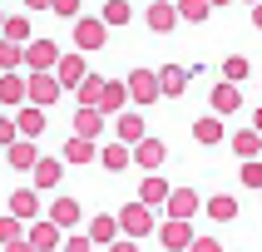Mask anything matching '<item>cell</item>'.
Wrapping results in <instances>:
<instances>
[{"label":"cell","instance_id":"6da1fadb","mask_svg":"<svg viewBox=\"0 0 262 252\" xmlns=\"http://www.w3.org/2000/svg\"><path fill=\"white\" fill-rule=\"evenodd\" d=\"M119 227H124V237L144 242V237H154V233H159L163 222H159V213H154L148 203H139V198H134V203H124V208H119Z\"/></svg>","mask_w":262,"mask_h":252},{"label":"cell","instance_id":"7a4b0ae2","mask_svg":"<svg viewBox=\"0 0 262 252\" xmlns=\"http://www.w3.org/2000/svg\"><path fill=\"white\" fill-rule=\"evenodd\" d=\"M70 35H74V50H79V55H94V50L109 44V25H104V15H79V20L70 25Z\"/></svg>","mask_w":262,"mask_h":252},{"label":"cell","instance_id":"3957f363","mask_svg":"<svg viewBox=\"0 0 262 252\" xmlns=\"http://www.w3.org/2000/svg\"><path fill=\"white\" fill-rule=\"evenodd\" d=\"M59 59H64V55H59V44L50 40V35H40V40L25 44V70H30V74H55Z\"/></svg>","mask_w":262,"mask_h":252},{"label":"cell","instance_id":"277c9868","mask_svg":"<svg viewBox=\"0 0 262 252\" xmlns=\"http://www.w3.org/2000/svg\"><path fill=\"white\" fill-rule=\"evenodd\" d=\"M64 227H59V222H50V218H35L30 222V247L35 252H64Z\"/></svg>","mask_w":262,"mask_h":252},{"label":"cell","instance_id":"5b68a950","mask_svg":"<svg viewBox=\"0 0 262 252\" xmlns=\"http://www.w3.org/2000/svg\"><path fill=\"white\" fill-rule=\"evenodd\" d=\"M193 242H198V227H193V222L168 218V222L159 227V247H163V252H188Z\"/></svg>","mask_w":262,"mask_h":252},{"label":"cell","instance_id":"8992f818","mask_svg":"<svg viewBox=\"0 0 262 252\" xmlns=\"http://www.w3.org/2000/svg\"><path fill=\"white\" fill-rule=\"evenodd\" d=\"M129 94H134V104H159V94H163L159 70H148V64L129 70Z\"/></svg>","mask_w":262,"mask_h":252},{"label":"cell","instance_id":"52a82bcc","mask_svg":"<svg viewBox=\"0 0 262 252\" xmlns=\"http://www.w3.org/2000/svg\"><path fill=\"white\" fill-rule=\"evenodd\" d=\"M99 148H104V144L70 133V139H64V148H59V158H64V163H74V168H84V163H99Z\"/></svg>","mask_w":262,"mask_h":252},{"label":"cell","instance_id":"ba28073f","mask_svg":"<svg viewBox=\"0 0 262 252\" xmlns=\"http://www.w3.org/2000/svg\"><path fill=\"white\" fill-rule=\"evenodd\" d=\"M84 233L94 237V247H114L119 237H124V227H119V218H114V213H94V218L84 222Z\"/></svg>","mask_w":262,"mask_h":252},{"label":"cell","instance_id":"9c48e42d","mask_svg":"<svg viewBox=\"0 0 262 252\" xmlns=\"http://www.w3.org/2000/svg\"><path fill=\"white\" fill-rule=\"evenodd\" d=\"M144 25L154 30V35H168V30H178L183 20H178V5H173V0H154V5L144 10Z\"/></svg>","mask_w":262,"mask_h":252},{"label":"cell","instance_id":"30bf717a","mask_svg":"<svg viewBox=\"0 0 262 252\" xmlns=\"http://www.w3.org/2000/svg\"><path fill=\"white\" fill-rule=\"evenodd\" d=\"M134 163H139L144 173H163V163H168V144H163V139H144V144H134Z\"/></svg>","mask_w":262,"mask_h":252},{"label":"cell","instance_id":"8fae6325","mask_svg":"<svg viewBox=\"0 0 262 252\" xmlns=\"http://www.w3.org/2000/svg\"><path fill=\"white\" fill-rule=\"evenodd\" d=\"M208 104H213V114H218V119L237 114V109H243V84H228V79H218V84H213V94H208Z\"/></svg>","mask_w":262,"mask_h":252},{"label":"cell","instance_id":"7c38bea8","mask_svg":"<svg viewBox=\"0 0 262 252\" xmlns=\"http://www.w3.org/2000/svg\"><path fill=\"white\" fill-rule=\"evenodd\" d=\"M45 218H50V222H59L64 233H79V222H84V208H79V198H55Z\"/></svg>","mask_w":262,"mask_h":252},{"label":"cell","instance_id":"4fadbf2b","mask_svg":"<svg viewBox=\"0 0 262 252\" xmlns=\"http://www.w3.org/2000/svg\"><path fill=\"white\" fill-rule=\"evenodd\" d=\"M114 139H119V144H144V139H148L144 114H139V109H124V114L114 119Z\"/></svg>","mask_w":262,"mask_h":252},{"label":"cell","instance_id":"5bb4252c","mask_svg":"<svg viewBox=\"0 0 262 252\" xmlns=\"http://www.w3.org/2000/svg\"><path fill=\"white\" fill-rule=\"evenodd\" d=\"M168 198H173V183L163 173H144V183H139V203L148 208H168Z\"/></svg>","mask_w":262,"mask_h":252},{"label":"cell","instance_id":"9a60e30c","mask_svg":"<svg viewBox=\"0 0 262 252\" xmlns=\"http://www.w3.org/2000/svg\"><path fill=\"white\" fill-rule=\"evenodd\" d=\"M64 94V84H59V74H30V104H40V109H50V104Z\"/></svg>","mask_w":262,"mask_h":252},{"label":"cell","instance_id":"2e32d148","mask_svg":"<svg viewBox=\"0 0 262 252\" xmlns=\"http://www.w3.org/2000/svg\"><path fill=\"white\" fill-rule=\"evenodd\" d=\"M45 153H40V144L35 139H20L15 148H5V163H10L15 173H35V163H40Z\"/></svg>","mask_w":262,"mask_h":252},{"label":"cell","instance_id":"e0dca14e","mask_svg":"<svg viewBox=\"0 0 262 252\" xmlns=\"http://www.w3.org/2000/svg\"><path fill=\"white\" fill-rule=\"evenodd\" d=\"M59 84H64V89H79V84H84V79H89V59L84 55H79V50H70V55H64V59H59Z\"/></svg>","mask_w":262,"mask_h":252},{"label":"cell","instance_id":"ac0fdd59","mask_svg":"<svg viewBox=\"0 0 262 252\" xmlns=\"http://www.w3.org/2000/svg\"><path fill=\"white\" fill-rule=\"evenodd\" d=\"M64 168H70L64 158H40V163H35V173H30V183H35L40 193H50V188L64 183Z\"/></svg>","mask_w":262,"mask_h":252},{"label":"cell","instance_id":"d6986e66","mask_svg":"<svg viewBox=\"0 0 262 252\" xmlns=\"http://www.w3.org/2000/svg\"><path fill=\"white\" fill-rule=\"evenodd\" d=\"M193 139H198L203 148H213V144H228V129H223L218 114H198L193 119Z\"/></svg>","mask_w":262,"mask_h":252},{"label":"cell","instance_id":"ffe728a7","mask_svg":"<svg viewBox=\"0 0 262 252\" xmlns=\"http://www.w3.org/2000/svg\"><path fill=\"white\" fill-rule=\"evenodd\" d=\"M104 89H109V79H104V74H89L84 84L74 89V109H99V104H104Z\"/></svg>","mask_w":262,"mask_h":252},{"label":"cell","instance_id":"44dd1931","mask_svg":"<svg viewBox=\"0 0 262 252\" xmlns=\"http://www.w3.org/2000/svg\"><path fill=\"white\" fill-rule=\"evenodd\" d=\"M15 124H20V139H40L50 114H45L40 104H25V109H15Z\"/></svg>","mask_w":262,"mask_h":252},{"label":"cell","instance_id":"7402d4cb","mask_svg":"<svg viewBox=\"0 0 262 252\" xmlns=\"http://www.w3.org/2000/svg\"><path fill=\"white\" fill-rule=\"evenodd\" d=\"M10 218H25V222L40 218V188H15L10 193Z\"/></svg>","mask_w":262,"mask_h":252},{"label":"cell","instance_id":"603a6c76","mask_svg":"<svg viewBox=\"0 0 262 252\" xmlns=\"http://www.w3.org/2000/svg\"><path fill=\"white\" fill-rule=\"evenodd\" d=\"M163 213L178 218V222H193V213H198V188H173V198H168Z\"/></svg>","mask_w":262,"mask_h":252},{"label":"cell","instance_id":"cb8c5ba5","mask_svg":"<svg viewBox=\"0 0 262 252\" xmlns=\"http://www.w3.org/2000/svg\"><path fill=\"white\" fill-rule=\"evenodd\" d=\"M124 104H134L129 79H109V89H104V104H99V109H104L109 119H119V114H124Z\"/></svg>","mask_w":262,"mask_h":252},{"label":"cell","instance_id":"d4e9b609","mask_svg":"<svg viewBox=\"0 0 262 252\" xmlns=\"http://www.w3.org/2000/svg\"><path fill=\"white\" fill-rule=\"evenodd\" d=\"M188 64H159V84H163V94H168V99H178V94H183V89H188Z\"/></svg>","mask_w":262,"mask_h":252},{"label":"cell","instance_id":"484cf974","mask_svg":"<svg viewBox=\"0 0 262 252\" xmlns=\"http://www.w3.org/2000/svg\"><path fill=\"white\" fill-rule=\"evenodd\" d=\"M0 104H30V79L20 70H15V74H0Z\"/></svg>","mask_w":262,"mask_h":252},{"label":"cell","instance_id":"4316f807","mask_svg":"<svg viewBox=\"0 0 262 252\" xmlns=\"http://www.w3.org/2000/svg\"><path fill=\"white\" fill-rule=\"evenodd\" d=\"M104 109H74V133H79V139H94V144H99V133H104Z\"/></svg>","mask_w":262,"mask_h":252},{"label":"cell","instance_id":"83f0119b","mask_svg":"<svg viewBox=\"0 0 262 252\" xmlns=\"http://www.w3.org/2000/svg\"><path fill=\"white\" fill-rule=\"evenodd\" d=\"M228 144H233V153L243 163H252V158H262V133L257 129H237L233 139H228Z\"/></svg>","mask_w":262,"mask_h":252},{"label":"cell","instance_id":"f1b7e54d","mask_svg":"<svg viewBox=\"0 0 262 252\" xmlns=\"http://www.w3.org/2000/svg\"><path fill=\"white\" fill-rule=\"evenodd\" d=\"M99 163L109 168V173H124V168L134 163V148H129V144H119V139H114V144H104V148H99Z\"/></svg>","mask_w":262,"mask_h":252},{"label":"cell","instance_id":"f546056e","mask_svg":"<svg viewBox=\"0 0 262 252\" xmlns=\"http://www.w3.org/2000/svg\"><path fill=\"white\" fill-rule=\"evenodd\" d=\"M0 40H10V44H30V40H35V30H30L25 15H5V20H0Z\"/></svg>","mask_w":262,"mask_h":252},{"label":"cell","instance_id":"4dcf8cb0","mask_svg":"<svg viewBox=\"0 0 262 252\" xmlns=\"http://www.w3.org/2000/svg\"><path fill=\"white\" fill-rule=\"evenodd\" d=\"M203 213H208L213 222H233V218H237V198H233V193H213V198L203 203Z\"/></svg>","mask_w":262,"mask_h":252},{"label":"cell","instance_id":"1f68e13d","mask_svg":"<svg viewBox=\"0 0 262 252\" xmlns=\"http://www.w3.org/2000/svg\"><path fill=\"white\" fill-rule=\"evenodd\" d=\"M178 5V20L183 25H203L208 15H213V0H173Z\"/></svg>","mask_w":262,"mask_h":252},{"label":"cell","instance_id":"d6a6232c","mask_svg":"<svg viewBox=\"0 0 262 252\" xmlns=\"http://www.w3.org/2000/svg\"><path fill=\"white\" fill-rule=\"evenodd\" d=\"M15 70H25V44L0 40V74H15Z\"/></svg>","mask_w":262,"mask_h":252},{"label":"cell","instance_id":"836d02e7","mask_svg":"<svg viewBox=\"0 0 262 252\" xmlns=\"http://www.w3.org/2000/svg\"><path fill=\"white\" fill-rule=\"evenodd\" d=\"M248 74H252V59L248 55H228V59H223V79H228V84H243Z\"/></svg>","mask_w":262,"mask_h":252},{"label":"cell","instance_id":"e575fe53","mask_svg":"<svg viewBox=\"0 0 262 252\" xmlns=\"http://www.w3.org/2000/svg\"><path fill=\"white\" fill-rule=\"evenodd\" d=\"M104 25H109V30H114V25H129V20H134V10H129V0H104Z\"/></svg>","mask_w":262,"mask_h":252},{"label":"cell","instance_id":"d590c367","mask_svg":"<svg viewBox=\"0 0 262 252\" xmlns=\"http://www.w3.org/2000/svg\"><path fill=\"white\" fill-rule=\"evenodd\" d=\"M237 183H243V188H257V193H262V158L243 163V168H237Z\"/></svg>","mask_w":262,"mask_h":252},{"label":"cell","instance_id":"8d00e7d4","mask_svg":"<svg viewBox=\"0 0 262 252\" xmlns=\"http://www.w3.org/2000/svg\"><path fill=\"white\" fill-rule=\"evenodd\" d=\"M64 252H94V237L89 233H70L64 237Z\"/></svg>","mask_w":262,"mask_h":252},{"label":"cell","instance_id":"74e56055","mask_svg":"<svg viewBox=\"0 0 262 252\" xmlns=\"http://www.w3.org/2000/svg\"><path fill=\"white\" fill-rule=\"evenodd\" d=\"M0 144H5V148L20 144V124H15V119H0Z\"/></svg>","mask_w":262,"mask_h":252},{"label":"cell","instance_id":"f35d334b","mask_svg":"<svg viewBox=\"0 0 262 252\" xmlns=\"http://www.w3.org/2000/svg\"><path fill=\"white\" fill-rule=\"evenodd\" d=\"M188 252H223V242H218L213 233H198V242H193Z\"/></svg>","mask_w":262,"mask_h":252},{"label":"cell","instance_id":"ab89813d","mask_svg":"<svg viewBox=\"0 0 262 252\" xmlns=\"http://www.w3.org/2000/svg\"><path fill=\"white\" fill-rule=\"evenodd\" d=\"M55 15L59 20H79V0H55Z\"/></svg>","mask_w":262,"mask_h":252},{"label":"cell","instance_id":"60d3db41","mask_svg":"<svg viewBox=\"0 0 262 252\" xmlns=\"http://www.w3.org/2000/svg\"><path fill=\"white\" fill-rule=\"evenodd\" d=\"M104 252H139V242H134V237H119L114 247H104Z\"/></svg>","mask_w":262,"mask_h":252},{"label":"cell","instance_id":"b9f144b4","mask_svg":"<svg viewBox=\"0 0 262 252\" xmlns=\"http://www.w3.org/2000/svg\"><path fill=\"white\" fill-rule=\"evenodd\" d=\"M0 252H35V247H30V237H25V242H5Z\"/></svg>","mask_w":262,"mask_h":252},{"label":"cell","instance_id":"7bdbcfd3","mask_svg":"<svg viewBox=\"0 0 262 252\" xmlns=\"http://www.w3.org/2000/svg\"><path fill=\"white\" fill-rule=\"evenodd\" d=\"M25 10H55V0H25Z\"/></svg>","mask_w":262,"mask_h":252},{"label":"cell","instance_id":"ee69618b","mask_svg":"<svg viewBox=\"0 0 262 252\" xmlns=\"http://www.w3.org/2000/svg\"><path fill=\"white\" fill-rule=\"evenodd\" d=\"M252 129L262 133V104H257V109H252Z\"/></svg>","mask_w":262,"mask_h":252},{"label":"cell","instance_id":"f6af8a7d","mask_svg":"<svg viewBox=\"0 0 262 252\" xmlns=\"http://www.w3.org/2000/svg\"><path fill=\"white\" fill-rule=\"evenodd\" d=\"M252 30H262V5H252Z\"/></svg>","mask_w":262,"mask_h":252},{"label":"cell","instance_id":"bcb514c9","mask_svg":"<svg viewBox=\"0 0 262 252\" xmlns=\"http://www.w3.org/2000/svg\"><path fill=\"white\" fill-rule=\"evenodd\" d=\"M218 5H233V0H213V10H218Z\"/></svg>","mask_w":262,"mask_h":252},{"label":"cell","instance_id":"7dc6e473","mask_svg":"<svg viewBox=\"0 0 262 252\" xmlns=\"http://www.w3.org/2000/svg\"><path fill=\"white\" fill-rule=\"evenodd\" d=\"M243 5H262V0H243Z\"/></svg>","mask_w":262,"mask_h":252}]
</instances>
